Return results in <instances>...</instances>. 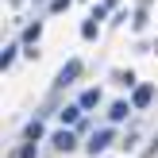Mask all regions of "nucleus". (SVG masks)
Instances as JSON below:
<instances>
[{"label":"nucleus","mask_w":158,"mask_h":158,"mask_svg":"<svg viewBox=\"0 0 158 158\" xmlns=\"http://www.w3.org/2000/svg\"><path fill=\"white\" fill-rule=\"evenodd\" d=\"M112 143H116V131H112V127H100V131H93V135H89L85 151H89L93 158H97V154H104V151H108Z\"/></svg>","instance_id":"obj_1"},{"label":"nucleus","mask_w":158,"mask_h":158,"mask_svg":"<svg viewBox=\"0 0 158 158\" xmlns=\"http://www.w3.org/2000/svg\"><path fill=\"white\" fill-rule=\"evenodd\" d=\"M77 77H81V58H69L66 66L58 69V77H54V85H58V89H66V85H73Z\"/></svg>","instance_id":"obj_2"},{"label":"nucleus","mask_w":158,"mask_h":158,"mask_svg":"<svg viewBox=\"0 0 158 158\" xmlns=\"http://www.w3.org/2000/svg\"><path fill=\"white\" fill-rule=\"evenodd\" d=\"M151 100H154V85H139V89L131 93V108H135V112H143Z\"/></svg>","instance_id":"obj_3"},{"label":"nucleus","mask_w":158,"mask_h":158,"mask_svg":"<svg viewBox=\"0 0 158 158\" xmlns=\"http://www.w3.org/2000/svg\"><path fill=\"white\" fill-rule=\"evenodd\" d=\"M131 112H135V108H131V104H127V100H116V104H112V108H108V120H112V123H120V120H127V116H131Z\"/></svg>","instance_id":"obj_4"},{"label":"nucleus","mask_w":158,"mask_h":158,"mask_svg":"<svg viewBox=\"0 0 158 158\" xmlns=\"http://www.w3.org/2000/svg\"><path fill=\"white\" fill-rule=\"evenodd\" d=\"M50 143H54V147H58V151H73V147H77V135H73V131H66V127H62V131H58V135H54V139H50Z\"/></svg>","instance_id":"obj_5"},{"label":"nucleus","mask_w":158,"mask_h":158,"mask_svg":"<svg viewBox=\"0 0 158 158\" xmlns=\"http://www.w3.org/2000/svg\"><path fill=\"white\" fill-rule=\"evenodd\" d=\"M39 39H43V23L35 19V23H27V27H23V43H27V46H35Z\"/></svg>","instance_id":"obj_6"},{"label":"nucleus","mask_w":158,"mask_h":158,"mask_svg":"<svg viewBox=\"0 0 158 158\" xmlns=\"http://www.w3.org/2000/svg\"><path fill=\"white\" fill-rule=\"evenodd\" d=\"M81 112H85L81 104H69V108H62V112H58V120H62V123H81Z\"/></svg>","instance_id":"obj_7"},{"label":"nucleus","mask_w":158,"mask_h":158,"mask_svg":"<svg viewBox=\"0 0 158 158\" xmlns=\"http://www.w3.org/2000/svg\"><path fill=\"white\" fill-rule=\"evenodd\" d=\"M23 135H27V143H39V139H43V120H31L27 127H23Z\"/></svg>","instance_id":"obj_8"},{"label":"nucleus","mask_w":158,"mask_h":158,"mask_svg":"<svg viewBox=\"0 0 158 158\" xmlns=\"http://www.w3.org/2000/svg\"><path fill=\"white\" fill-rule=\"evenodd\" d=\"M77 104H81V108H97V104H100V89H85Z\"/></svg>","instance_id":"obj_9"},{"label":"nucleus","mask_w":158,"mask_h":158,"mask_svg":"<svg viewBox=\"0 0 158 158\" xmlns=\"http://www.w3.org/2000/svg\"><path fill=\"white\" fill-rule=\"evenodd\" d=\"M15 50H19V46H15V43H8L4 50H0V69H8V66H12V62H15Z\"/></svg>","instance_id":"obj_10"},{"label":"nucleus","mask_w":158,"mask_h":158,"mask_svg":"<svg viewBox=\"0 0 158 158\" xmlns=\"http://www.w3.org/2000/svg\"><path fill=\"white\" fill-rule=\"evenodd\" d=\"M100 35V19H85L81 23V39H97Z\"/></svg>","instance_id":"obj_11"},{"label":"nucleus","mask_w":158,"mask_h":158,"mask_svg":"<svg viewBox=\"0 0 158 158\" xmlns=\"http://www.w3.org/2000/svg\"><path fill=\"white\" fill-rule=\"evenodd\" d=\"M116 85H123V89H131V85H135V73H131V69H120V73H116Z\"/></svg>","instance_id":"obj_12"},{"label":"nucleus","mask_w":158,"mask_h":158,"mask_svg":"<svg viewBox=\"0 0 158 158\" xmlns=\"http://www.w3.org/2000/svg\"><path fill=\"white\" fill-rule=\"evenodd\" d=\"M39 151H35V143H23L19 151H12V158H35Z\"/></svg>","instance_id":"obj_13"},{"label":"nucleus","mask_w":158,"mask_h":158,"mask_svg":"<svg viewBox=\"0 0 158 158\" xmlns=\"http://www.w3.org/2000/svg\"><path fill=\"white\" fill-rule=\"evenodd\" d=\"M69 4H73V0H50V12H66Z\"/></svg>","instance_id":"obj_14"},{"label":"nucleus","mask_w":158,"mask_h":158,"mask_svg":"<svg viewBox=\"0 0 158 158\" xmlns=\"http://www.w3.org/2000/svg\"><path fill=\"white\" fill-rule=\"evenodd\" d=\"M116 4H120V0H104V8H116Z\"/></svg>","instance_id":"obj_15"},{"label":"nucleus","mask_w":158,"mask_h":158,"mask_svg":"<svg viewBox=\"0 0 158 158\" xmlns=\"http://www.w3.org/2000/svg\"><path fill=\"white\" fill-rule=\"evenodd\" d=\"M8 4H12V8H15V4H23V0H8Z\"/></svg>","instance_id":"obj_16"},{"label":"nucleus","mask_w":158,"mask_h":158,"mask_svg":"<svg viewBox=\"0 0 158 158\" xmlns=\"http://www.w3.org/2000/svg\"><path fill=\"white\" fill-rule=\"evenodd\" d=\"M39 4H43V0H39Z\"/></svg>","instance_id":"obj_17"}]
</instances>
